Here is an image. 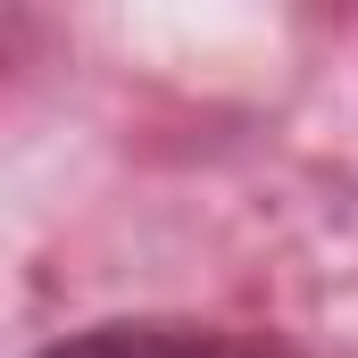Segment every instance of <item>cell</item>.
<instances>
[{
    "instance_id": "1",
    "label": "cell",
    "mask_w": 358,
    "mask_h": 358,
    "mask_svg": "<svg viewBox=\"0 0 358 358\" xmlns=\"http://www.w3.org/2000/svg\"><path fill=\"white\" fill-rule=\"evenodd\" d=\"M34 358H259V350L234 334H200V325H92Z\"/></svg>"
}]
</instances>
